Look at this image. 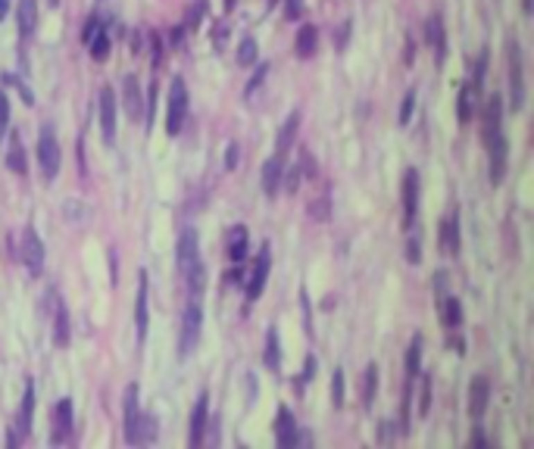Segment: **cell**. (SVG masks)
Listing matches in <instances>:
<instances>
[{
	"label": "cell",
	"mask_w": 534,
	"mask_h": 449,
	"mask_svg": "<svg viewBox=\"0 0 534 449\" xmlns=\"http://www.w3.org/2000/svg\"><path fill=\"white\" fill-rule=\"evenodd\" d=\"M7 166L13 168L16 175H26V172H28V162H26V150H22L19 137H13V141H10V150H7Z\"/></svg>",
	"instance_id": "f1b7e54d"
},
{
	"label": "cell",
	"mask_w": 534,
	"mask_h": 449,
	"mask_svg": "<svg viewBox=\"0 0 534 449\" xmlns=\"http://www.w3.org/2000/svg\"><path fill=\"white\" fill-rule=\"evenodd\" d=\"M135 328H138V337L144 340V337H147V272H141V278H138V299H135Z\"/></svg>",
	"instance_id": "ac0fdd59"
},
{
	"label": "cell",
	"mask_w": 534,
	"mask_h": 449,
	"mask_svg": "<svg viewBox=\"0 0 534 449\" xmlns=\"http://www.w3.org/2000/svg\"><path fill=\"white\" fill-rule=\"evenodd\" d=\"M440 315H444L447 331H456L463 324V306H459L456 297H444L440 299Z\"/></svg>",
	"instance_id": "484cf974"
},
{
	"label": "cell",
	"mask_w": 534,
	"mask_h": 449,
	"mask_svg": "<svg viewBox=\"0 0 534 449\" xmlns=\"http://www.w3.org/2000/svg\"><path fill=\"white\" fill-rule=\"evenodd\" d=\"M331 403H334V409H341L344 405V371H334V378H331Z\"/></svg>",
	"instance_id": "d590c367"
},
{
	"label": "cell",
	"mask_w": 534,
	"mask_h": 449,
	"mask_svg": "<svg viewBox=\"0 0 534 449\" xmlns=\"http://www.w3.org/2000/svg\"><path fill=\"white\" fill-rule=\"evenodd\" d=\"M278 359H282V349H278V334H275V328H269V334H266V365L278 368Z\"/></svg>",
	"instance_id": "d6a6232c"
},
{
	"label": "cell",
	"mask_w": 534,
	"mask_h": 449,
	"mask_svg": "<svg viewBox=\"0 0 534 449\" xmlns=\"http://www.w3.org/2000/svg\"><path fill=\"white\" fill-rule=\"evenodd\" d=\"M88 47H91V56H94L97 62L107 60V56H110V47H113V44H110V31H107V25H103V28L97 31L94 37H91Z\"/></svg>",
	"instance_id": "4dcf8cb0"
},
{
	"label": "cell",
	"mask_w": 534,
	"mask_h": 449,
	"mask_svg": "<svg viewBox=\"0 0 534 449\" xmlns=\"http://www.w3.org/2000/svg\"><path fill=\"white\" fill-rule=\"evenodd\" d=\"M194 262H200V243H197V231L188 228V231H182V237H178V265H182V272H184V268H191Z\"/></svg>",
	"instance_id": "4fadbf2b"
},
{
	"label": "cell",
	"mask_w": 534,
	"mask_h": 449,
	"mask_svg": "<svg viewBox=\"0 0 534 449\" xmlns=\"http://www.w3.org/2000/svg\"><path fill=\"white\" fill-rule=\"evenodd\" d=\"M3 85H10V87H16V91H19V94H22V100H26V103H28V106H32V103H35V97H32V94H28V87H26V85H22V81H19V78H13V75H10V72H7V75H3Z\"/></svg>",
	"instance_id": "ab89813d"
},
{
	"label": "cell",
	"mask_w": 534,
	"mask_h": 449,
	"mask_svg": "<svg viewBox=\"0 0 534 449\" xmlns=\"http://www.w3.org/2000/svg\"><path fill=\"white\" fill-rule=\"evenodd\" d=\"M228 256H232L234 262H244L247 259V231L238 228L232 234V243H228Z\"/></svg>",
	"instance_id": "1f68e13d"
},
{
	"label": "cell",
	"mask_w": 534,
	"mask_h": 449,
	"mask_svg": "<svg viewBox=\"0 0 534 449\" xmlns=\"http://www.w3.org/2000/svg\"><path fill=\"white\" fill-rule=\"evenodd\" d=\"M303 16V0H284V19H300Z\"/></svg>",
	"instance_id": "b9f144b4"
},
{
	"label": "cell",
	"mask_w": 534,
	"mask_h": 449,
	"mask_svg": "<svg viewBox=\"0 0 534 449\" xmlns=\"http://www.w3.org/2000/svg\"><path fill=\"white\" fill-rule=\"evenodd\" d=\"M415 109V91L409 87L406 94H403V103H400V125H409V116H413Z\"/></svg>",
	"instance_id": "74e56055"
},
{
	"label": "cell",
	"mask_w": 534,
	"mask_h": 449,
	"mask_svg": "<svg viewBox=\"0 0 534 449\" xmlns=\"http://www.w3.org/2000/svg\"><path fill=\"white\" fill-rule=\"evenodd\" d=\"M53 340H57L60 346L69 343V309H66L63 299L57 303V312H53Z\"/></svg>",
	"instance_id": "cb8c5ba5"
},
{
	"label": "cell",
	"mask_w": 534,
	"mask_h": 449,
	"mask_svg": "<svg viewBox=\"0 0 534 449\" xmlns=\"http://www.w3.org/2000/svg\"><path fill=\"white\" fill-rule=\"evenodd\" d=\"M35 25H38V3H35V0H19V31H22V37H32Z\"/></svg>",
	"instance_id": "d4e9b609"
},
{
	"label": "cell",
	"mask_w": 534,
	"mask_h": 449,
	"mask_svg": "<svg viewBox=\"0 0 534 449\" xmlns=\"http://www.w3.org/2000/svg\"><path fill=\"white\" fill-rule=\"evenodd\" d=\"M238 62L241 66H253V62H257V41H253V37H244V41L238 44Z\"/></svg>",
	"instance_id": "e575fe53"
},
{
	"label": "cell",
	"mask_w": 534,
	"mask_h": 449,
	"mask_svg": "<svg viewBox=\"0 0 534 449\" xmlns=\"http://www.w3.org/2000/svg\"><path fill=\"white\" fill-rule=\"evenodd\" d=\"M10 128V97L0 91V134H7Z\"/></svg>",
	"instance_id": "f35d334b"
},
{
	"label": "cell",
	"mask_w": 534,
	"mask_h": 449,
	"mask_svg": "<svg viewBox=\"0 0 534 449\" xmlns=\"http://www.w3.org/2000/svg\"><path fill=\"white\" fill-rule=\"evenodd\" d=\"M316 47H319V28L316 25H303L300 31H297V41H294V50L300 60H309V56L316 53Z\"/></svg>",
	"instance_id": "44dd1931"
},
{
	"label": "cell",
	"mask_w": 534,
	"mask_h": 449,
	"mask_svg": "<svg viewBox=\"0 0 534 449\" xmlns=\"http://www.w3.org/2000/svg\"><path fill=\"white\" fill-rule=\"evenodd\" d=\"M282 178H284L282 156L266 159V166H263V191H266V197H275V193L282 191Z\"/></svg>",
	"instance_id": "9a60e30c"
},
{
	"label": "cell",
	"mask_w": 534,
	"mask_h": 449,
	"mask_svg": "<svg viewBox=\"0 0 534 449\" xmlns=\"http://www.w3.org/2000/svg\"><path fill=\"white\" fill-rule=\"evenodd\" d=\"M472 446H488V437H484L481 430H475V434H472Z\"/></svg>",
	"instance_id": "db71d44e"
},
{
	"label": "cell",
	"mask_w": 534,
	"mask_h": 449,
	"mask_svg": "<svg viewBox=\"0 0 534 449\" xmlns=\"http://www.w3.org/2000/svg\"><path fill=\"white\" fill-rule=\"evenodd\" d=\"M406 259L413 262V265H419V262H422V243H419V237H413V240L406 243Z\"/></svg>",
	"instance_id": "ee69618b"
},
{
	"label": "cell",
	"mask_w": 534,
	"mask_h": 449,
	"mask_svg": "<svg viewBox=\"0 0 534 449\" xmlns=\"http://www.w3.org/2000/svg\"><path fill=\"white\" fill-rule=\"evenodd\" d=\"M406 380H413V378H419V371H422V337L415 334L413 337V343H409V349H406Z\"/></svg>",
	"instance_id": "83f0119b"
},
{
	"label": "cell",
	"mask_w": 534,
	"mask_h": 449,
	"mask_svg": "<svg viewBox=\"0 0 534 449\" xmlns=\"http://www.w3.org/2000/svg\"><path fill=\"white\" fill-rule=\"evenodd\" d=\"M38 162H41V172H44L47 181L57 178V172H60V143H57V137H53L51 128H44L41 131V137H38Z\"/></svg>",
	"instance_id": "5b68a950"
},
{
	"label": "cell",
	"mask_w": 534,
	"mask_h": 449,
	"mask_svg": "<svg viewBox=\"0 0 534 449\" xmlns=\"http://www.w3.org/2000/svg\"><path fill=\"white\" fill-rule=\"evenodd\" d=\"M297 421H294V412L291 409H278V415H275V440H278V446L282 449H291V446H297Z\"/></svg>",
	"instance_id": "30bf717a"
},
{
	"label": "cell",
	"mask_w": 534,
	"mask_h": 449,
	"mask_svg": "<svg viewBox=\"0 0 534 449\" xmlns=\"http://www.w3.org/2000/svg\"><path fill=\"white\" fill-rule=\"evenodd\" d=\"M160 60H163V41L153 35V66H160Z\"/></svg>",
	"instance_id": "f907efd6"
},
{
	"label": "cell",
	"mask_w": 534,
	"mask_h": 449,
	"mask_svg": "<svg viewBox=\"0 0 534 449\" xmlns=\"http://www.w3.org/2000/svg\"><path fill=\"white\" fill-rule=\"evenodd\" d=\"M269 3H278V0H269Z\"/></svg>",
	"instance_id": "94428289"
},
{
	"label": "cell",
	"mask_w": 534,
	"mask_h": 449,
	"mask_svg": "<svg viewBox=\"0 0 534 449\" xmlns=\"http://www.w3.org/2000/svg\"><path fill=\"white\" fill-rule=\"evenodd\" d=\"M126 440L135 446H144V443L157 440V421L153 415H144L138 409V384L126 387Z\"/></svg>",
	"instance_id": "6da1fadb"
},
{
	"label": "cell",
	"mask_w": 534,
	"mask_h": 449,
	"mask_svg": "<svg viewBox=\"0 0 534 449\" xmlns=\"http://www.w3.org/2000/svg\"><path fill=\"white\" fill-rule=\"evenodd\" d=\"M522 10H525V12H531V0H522Z\"/></svg>",
	"instance_id": "6f0895ef"
},
{
	"label": "cell",
	"mask_w": 534,
	"mask_h": 449,
	"mask_svg": "<svg viewBox=\"0 0 534 449\" xmlns=\"http://www.w3.org/2000/svg\"><path fill=\"white\" fill-rule=\"evenodd\" d=\"M200 16H203V3H200V0H197V3L194 6H191V12H188V19H184V25H182V28H197V22H200Z\"/></svg>",
	"instance_id": "7bdbcfd3"
},
{
	"label": "cell",
	"mask_w": 534,
	"mask_h": 449,
	"mask_svg": "<svg viewBox=\"0 0 534 449\" xmlns=\"http://www.w3.org/2000/svg\"><path fill=\"white\" fill-rule=\"evenodd\" d=\"M122 94H126V109L132 118H138L144 112V97H141V87H138V78L135 75H126L122 81Z\"/></svg>",
	"instance_id": "ffe728a7"
},
{
	"label": "cell",
	"mask_w": 534,
	"mask_h": 449,
	"mask_svg": "<svg viewBox=\"0 0 534 449\" xmlns=\"http://www.w3.org/2000/svg\"><path fill=\"white\" fill-rule=\"evenodd\" d=\"M403 212H406V224L419 212V172L415 168H406L403 175Z\"/></svg>",
	"instance_id": "7c38bea8"
},
{
	"label": "cell",
	"mask_w": 534,
	"mask_h": 449,
	"mask_svg": "<svg viewBox=\"0 0 534 449\" xmlns=\"http://www.w3.org/2000/svg\"><path fill=\"white\" fill-rule=\"evenodd\" d=\"M307 212H309V218H316V222H325L328 218V197L313 200V203L307 206Z\"/></svg>",
	"instance_id": "8d00e7d4"
},
{
	"label": "cell",
	"mask_w": 534,
	"mask_h": 449,
	"mask_svg": "<svg viewBox=\"0 0 534 449\" xmlns=\"http://www.w3.org/2000/svg\"><path fill=\"white\" fill-rule=\"evenodd\" d=\"M488 399H490V384L484 378H475L469 387V415L475 418V421L488 412Z\"/></svg>",
	"instance_id": "5bb4252c"
},
{
	"label": "cell",
	"mask_w": 534,
	"mask_h": 449,
	"mask_svg": "<svg viewBox=\"0 0 534 449\" xmlns=\"http://www.w3.org/2000/svg\"><path fill=\"white\" fill-rule=\"evenodd\" d=\"M232 281H234L238 287H244V272H241V268H234V272H232Z\"/></svg>",
	"instance_id": "11a10c76"
},
{
	"label": "cell",
	"mask_w": 534,
	"mask_h": 449,
	"mask_svg": "<svg viewBox=\"0 0 534 449\" xmlns=\"http://www.w3.org/2000/svg\"><path fill=\"white\" fill-rule=\"evenodd\" d=\"M266 72H269V62H259V69H257V75H253V78H250V85H247V97H250V94L253 91H257V87L259 85H263V78H266Z\"/></svg>",
	"instance_id": "60d3db41"
},
{
	"label": "cell",
	"mask_w": 534,
	"mask_h": 449,
	"mask_svg": "<svg viewBox=\"0 0 534 449\" xmlns=\"http://www.w3.org/2000/svg\"><path fill=\"white\" fill-rule=\"evenodd\" d=\"M207 405H209V396H207V393H200V396H197L194 412H191V437H188V443H191L194 449L200 446V443H203V434H207V424H209Z\"/></svg>",
	"instance_id": "8fae6325"
},
{
	"label": "cell",
	"mask_w": 534,
	"mask_h": 449,
	"mask_svg": "<svg viewBox=\"0 0 534 449\" xmlns=\"http://www.w3.org/2000/svg\"><path fill=\"white\" fill-rule=\"evenodd\" d=\"M72 430V403L69 399H60L57 409H53V443H63Z\"/></svg>",
	"instance_id": "2e32d148"
},
{
	"label": "cell",
	"mask_w": 534,
	"mask_h": 449,
	"mask_svg": "<svg viewBox=\"0 0 534 449\" xmlns=\"http://www.w3.org/2000/svg\"><path fill=\"white\" fill-rule=\"evenodd\" d=\"M22 259H26L28 272L41 274V268H44V243H41V237L35 234V228H28L26 234H22Z\"/></svg>",
	"instance_id": "ba28073f"
},
{
	"label": "cell",
	"mask_w": 534,
	"mask_h": 449,
	"mask_svg": "<svg viewBox=\"0 0 534 449\" xmlns=\"http://www.w3.org/2000/svg\"><path fill=\"white\" fill-rule=\"evenodd\" d=\"M32 409H35V384L28 380V384H26V393H22L19 415H16V424H19V437H26L28 428H32Z\"/></svg>",
	"instance_id": "7402d4cb"
},
{
	"label": "cell",
	"mask_w": 534,
	"mask_h": 449,
	"mask_svg": "<svg viewBox=\"0 0 534 449\" xmlns=\"http://www.w3.org/2000/svg\"><path fill=\"white\" fill-rule=\"evenodd\" d=\"M282 184H284V191H288V193H294L297 187H300V168H291V172H288V181L282 178Z\"/></svg>",
	"instance_id": "7dc6e473"
},
{
	"label": "cell",
	"mask_w": 534,
	"mask_h": 449,
	"mask_svg": "<svg viewBox=\"0 0 534 449\" xmlns=\"http://www.w3.org/2000/svg\"><path fill=\"white\" fill-rule=\"evenodd\" d=\"M440 249L447 256H456L459 253V218L456 215H447L440 222Z\"/></svg>",
	"instance_id": "d6986e66"
},
{
	"label": "cell",
	"mask_w": 534,
	"mask_h": 449,
	"mask_svg": "<svg viewBox=\"0 0 534 449\" xmlns=\"http://www.w3.org/2000/svg\"><path fill=\"white\" fill-rule=\"evenodd\" d=\"M378 440H390V421H381V428H378Z\"/></svg>",
	"instance_id": "f5cc1de1"
},
{
	"label": "cell",
	"mask_w": 534,
	"mask_h": 449,
	"mask_svg": "<svg viewBox=\"0 0 534 449\" xmlns=\"http://www.w3.org/2000/svg\"><path fill=\"white\" fill-rule=\"evenodd\" d=\"M10 12V0H0V19H7Z\"/></svg>",
	"instance_id": "9f6ffc18"
},
{
	"label": "cell",
	"mask_w": 534,
	"mask_h": 449,
	"mask_svg": "<svg viewBox=\"0 0 534 449\" xmlns=\"http://www.w3.org/2000/svg\"><path fill=\"white\" fill-rule=\"evenodd\" d=\"M200 328H203V309L197 299H191L188 309L182 315V337H178V353L191 355L197 349V340H200Z\"/></svg>",
	"instance_id": "3957f363"
},
{
	"label": "cell",
	"mask_w": 534,
	"mask_h": 449,
	"mask_svg": "<svg viewBox=\"0 0 534 449\" xmlns=\"http://www.w3.org/2000/svg\"><path fill=\"white\" fill-rule=\"evenodd\" d=\"M484 147H488V156H490V181L500 184L503 172H506V137H503V131H488L484 134Z\"/></svg>",
	"instance_id": "8992f818"
},
{
	"label": "cell",
	"mask_w": 534,
	"mask_h": 449,
	"mask_svg": "<svg viewBox=\"0 0 534 449\" xmlns=\"http://www.w3.org/2000/svg\"><path fill=\"white\" fill-rule=\"evenodd\" d=\"M238 162H241V150H238V143H228V147H225V168L232 172V168L238 166Z\"/></svg>",
	"instance_id": "bcb514c9"
},
{
	"label": "cell",
	"mask_w": 534,
	"mask_h": 449,
	"mask_svg": "<svg viewBox=\"0 0 534 449\" xmlns=\"http://www.w3.org/2000/svg\"><path fill=\"white\" fill-rule=\"evenodd\" d=\"M269 268H272V256H269V247H263L259 249V259H257V265H253V274H250V281L244 284V290H247V299H259V293L266 290V281H269Z\"/></svg>",
	"instance_id": "52a82bcc"
},
{
	"label": "cell",
	"mask_w": 534,
	"mask_h": 449,
	"mask_svg": "<svg viewBox=\"0 0 534 449\" xmlns=\"http://www.w3.org/2000/svg\"><path fill=\"white\" fill-rule=\"evenodd\" d=\"M419 378H422V390H419V418H425V415H428V409H431V374H422V371H419Z\"/></svg>",
	"instance_id": "836d02e7"
},
{
	"label": "cell",
	"mask_w": 534,
	"mask_h": 449,
	"mask_svg": "<svg viewBox=\"0 0 534 449\" xmlns=\"http://www.w3.org/2000/svg\"><path fill=\"white\" fill-rule=\"evenodd\" d=\"M47 3H51V6H57V3H60V0H47Z\"/></svg>",
	"instance_id": "91938a15"
},
{
	"label": "cell",
	"mask_w": 534,
	"mask_h": 449,
	"mask_svg": "<svg viewBox=\"0 0 534 449\" xmlns=\"http://www.w3.org/2000/svg\"><path fill=\"white\" fill-rule=\"evenodd\" d=\"M472 116H475V85H463L456 94V118L469 122Z\"/></svg>",
	"instance_id": "603a6c76"
},
{
	"label": "cell",
	"mask_w": 534,
	"mask_h": 449,
	"mask_svg": "<svg viewBox=\"0 0 534 449\" xmlns=\"http://www.w3.org/2000/svg\"><path fill=\"white\" fill-rule=\"evenodd\" d=\"M403 60H406V66H413L415 62V44L406 41V53H403Z\"/></svg>",
	"instance_id": "816d5d0a"
},
{
	"label": "cell",
	"mask_w": 534,
	"mask_h": 449,
	"mask_svg": "<svg viewBox=\"0 0 534 449\" xmlns=\"http://www.w3.org/2000/svg\"><path fill=\"white\" fill-rule=\"evenodd\" d=\"M184 112H188V87H184L182 78H175L169 87V112H166V131H169V134H178V131H182Z\"/></svg>",
	"instance_id": "277c9868"
},
{
	"label": "cell",
	"mask_w": 534,
	"mask_h": 449,
	"mask_svg": "<svg viewBox=\"0 0 534 449\" xmlns=\"http://www.w3.org/2000/svg\"><path fill=\"white\" fill-rule=\"evenodd\" d=\"M375 393H378V368L369 365L363 374V405L365 409H372L375 405Z\"/></svg>",
	"instance_id": "f546056e"
},
{
	"label": "cell",
	"mask_w": 534,
	"mask_h": 449,
	"mask_svg": "<svg viewBox=\"0 0 534 449\" xmlns=\"http://www.w3.org/2000/svg\"><path fill=\"white\" fill-rule=\"evenodd\" d=\"M101 131H103V141L107 143L116 141V94H113V87H103L101 91Z\"/></svg>",
	"instance_id": "9c48e42d"
},
{
	"label": "cell",
	"mask_w": 534,
	"mask_h": 449,
	"mask_svg": "<svg viewBox=\"0 0 534 449\" xmlns=\"http://www.w3.org/2000/svg\"><path fill=\"white\" fill-rule=\"evenodd\" d=\"M297 128H300V112H291L288 122L282 125V131H278V137H275V150H278V153H284V150H288L291 143H294Z\"/></svg>",
	"instance_id": "4316f807"
},
{
	"label": "cell",
	"mask_w": 534,
	"mask_h": 449,
	"mask_svg": "<svg viewBox=\"0 0 534 449\" xmlns=\"http://www.w3.org/2000/svg\"><path fill=\"white\" fill-rule=\"evenodd\" d=\"M425 37H428V44H431V50L438 53V62H444V56H447V35H444V19L440 16H431L425 22Z\"/></svg>",
	"instance_id": "e0dca14e"
},
{
	"label": "cell",
	"mask_w": 534,
	"mask_h": 449,
	"mask_svg": "<svg viewBox=\"0 0 534 449\" xmlns=\"http://www.w3.org/2000/svg\"><path fill=\"white\" fill-rule=\"evenodd\" d=\"M234 3H238V0H225V10H234Z\"/></svg>",
	"instance_id": "680465c9"
},
{
	"label": "cell",
	"mask_w": 534,
	"mask_h": 449,
	"mask_svg": "<svg viewBox=\"0 0 534 449\" xmlns=\"http://www.w3.org/2000/svg\"><path fill=\"white\" fill-rule=\"evenodd\" d=\"M316 378V355H309L307 365H303V380H313Z\"/></svg>",
	"instance_id": "681fc988"
},
{
	"label": "cell",
	"mask_w": 534,
	"mask_h": 449,
	"mask_svg": "<svg viewBox=\"0 0 534 449\" xmlns=\"http://www.w3.org/2000/svg\"><path fill=\"white\" fill-rule=\"evenodd\" d=\"M506 62H509V109L519 112L525 106V75H522V50L519 41H506Z\"/></svg>",
	"instance_id": "7a4b0ae2"
},
{
	"label": "cell",
	"mask_w": 534,
	"mask_h": 449,
	"mask_svg": "<svg viewBox=\"0 0 534 449\" xmlns=\"http://www.w3.org/2000/svg\"><path fill=\"white\" fill-rule=\"evenodd\" d=\"M153 103H157V85H150V94H147V125H153Z\"/></svg>",
	"instance_id": "c3c4849f"
},
{
	"label": "cell",
	"mask_w": 534,
	"mask_h": 449,
	"mask_svg": "<svg viewBox=\"0 0 534 449\" xmlns=\"http://www.w3.org/2000/svg\"><path fill=\"white\" fill-rule=\"evenodd\" d=\"M101 28H103V25H101V19H94V16H91L88 22H85V28H82V41L88 44L91 37H94V35H97V31H101Z\"/></svg>",
	"instance_id": "f6af8a7d"
}]
</instances>
